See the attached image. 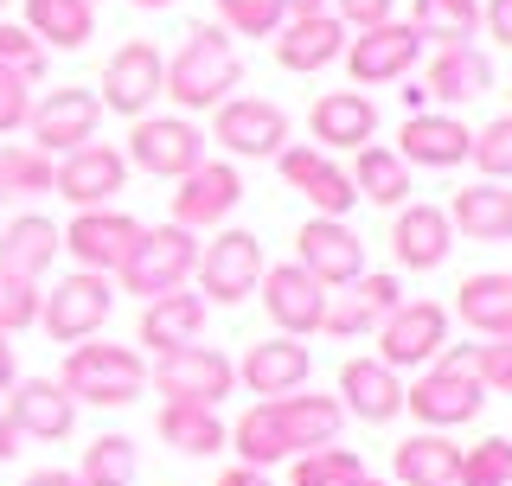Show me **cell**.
Returning a JSON list of instances; mask_svg holds the SVG:
<instances>
[{"instance_id": "6da1fadb", "label": "cell", "mask_w": 512, "mask_h": 486, "mask_svg": "<svg viewBox=\"0 0 512 486\" xmlns=\"http://www.w3.org/2000/svg\"><path fill=\"white\" fill-rule=\"evenodd\" d=\"M237 77H244V64H237V45L224 26H186L180 52L167 58V96L180 103V116H205V109H218L224 96L237 90Z\"/></svg>"}, {"instance_id": "7a4b0ae2", "label": "cell", "mask_w": 512, "mask_h": 486, "mask_svg": "<svg viewBox=\"0 0 512 486\" xmlns=\"http://www.w3.org/2000/svg\"><path fill=\"white\" fill-rule=\"evenodd\" d=\"M404 410L423 429H461V423H474V416L487 410V384H480V371H474V352L442 346L436 359L404 384Z\"/></svg>"}, {"instance_id": "5bb4252c", "label": "cell", "mask_w": 512, "mask_h": 486, "mask_svg": "<svg viewBox=\"0 0 512 486\" xmlns=\"http://www.w3.org/2000/svg\"><path fill=\"white\" fill-rule=\"evenodd\" d=\"M122 186H128V160H122V148H109V141H84V148L58 154V167H52V192L64 205H77V212L116 205Z\"/></svg>"}, {"instance_id": "7bdbcfd3", "label": "cell", "mask_w": 512, "mask_h": 486, "mask_svg": "<svg viewBox=\"0 0 512 486\" xmlns=\"http://www.w3.org/2000/svg\"><path fill=\"white\" fill-rule=\"evenodd\" d=\"M218 7V26L237 32V39H276V26L288 20L282 0H212Z\"/></svg>"}, {"instance_id": "277c9868", "label": "cell", "mask_w": 512, "mask_h": 486, "mask_svg": "<svg viewBox=\"0 0 512 486\" xmlns=\"http://www.w3.org/2000/svg\"><path fill=\"white\" fill-rule=\"evenodd\" d=\"M192 269H199V231H186V224H154V231L135 237V250H128V263L116 269L122 295H173V288L192 282Z\"/></svg>"}, {"instance_id": "ac0fdd59", "label": "cell", "mask_w": 512, "mask_h": 486, "mask_svg": "<svg viewBox=\"0 0 512 486\" xmlns=\"http://www.w3.org/2000/svg\"><path fill=\"white\" fill-rule=\"evenodd\" d=\"M346 39H352V26L333 7L295 13V20L276 26V64H282V71H295V77H314V71H327V64H340Z\"/></svg>"}, {"instance_id": "d590c367", "label": "cell", "mask_w": 512, "mask_h": 486, "mask_svg": "<svg viewBox=\"0 0 512 486\" xmlns=\"http://www.w3.org/2000/svg\"><path fill=\"white\" fill-rule=\"evenodd\" d=\"M160 442L180 448V455H224L231 429H224L218 410H205V403H160Z\"/></svg>"}, {"instance_id": "8d00e7d4", "label": "cell", "mask_w": 512, "mask_h": 486, "mask_svg": "<svg viewBox=\"0 0 512 486\" xmlns=\"http://www.w3.org/2000/svg\"><path fill=\"white\" fill-rule=\"evenodd\" d=\"M352 186H359V199H372V205H404L410 199V167L397 160V148H378V141H365L359 160H352Z\"/></svg>"}, {"instance_id": "484cf974", "label": "cell", "mask_w": 512, "mask_h": 486, "mask_svg": "<svg viewBox=\"0 0 512 486\" xmlns=\"http://www.w3.org/2000/svg\"><path fill=\"white\" fill-rule=\"evenodd\" d=\"M493 90V64L480 45H436V58L423 64V90L416 96H436V103H474V96Z\"/></svg>"}, {"instance_id": "74e56055", "label": "cell", "mask_w": 512, "mask_h": 486, "mask_svg": "<svg viewBox=\"0 0 512 486\" xmlns=\"http://www.w3.org/2000/svg\"><path fill=\"white\" fill-rule=\"evenodd\" d=\"M410 26L423 32V45H474L480 0H410Z\"/></svg>"}, {"instance_id": "ba28073f", "label": "cell", "mask_w": 512, "mask_h": 486, "mask_svg": "<svg viewBox=\"0 0 512 486\" xmlns=\"http://www.w3.org/2000/svg\"><path fill=\"white\" fill-rule=\"evenodd\" d=\"M122 160L154 173V180H180V173H192L205 160V128L192 116H135Z\"/></svg>"}, {"instance_id": "83f0119b", "label": "cell", "mask_w": 512, "mask_h": 486, "mask_svg": "<svg viewBox=\"0 0 512 486\" xmlns=\"http://www.w3.org/2000/svg\"><path fill=\"white\" fill-rule=\"evenodd\" d=\"M276 403V416H282V435H288V461L295 455H308V448H333L340 442V429H346V410H340V397H301V391H288V397H269Z\"/></svg>"}, {"instance_id": "d6a6232c", "label": "cell", "mask_w": 512, "mask_h": 486, "mask_svg": "<svg viewBox=\"0 0 512 486\" xmlns=\"http://www.w3.org/2000/svg\"><path fill=\"white\" fill-rule=\"evenodd\" d=\"M455 314L461 327L480 333V339H512V275L487 269V275H468L455 288Z\"/></svg>"}, {"instance_id": "52a82bcc", "label": "cell", "mask_w": 512, "mask_h": 486, "mask_svg": "<svg viewBox=\"0 0 512 486\" xmlns=\"http://www.w3.org/2000/svg\"><path fill=\"white\" fill-rule=\"evenodd\" d=\"M212 141L231 160H276L288 148V109L269 96H224L212 109Z\"/></svg>"}, {"instance_id": "9c48e42d", "label": "cell", "mask_w": 512, "mask_h": 486, "mask_svg": "<svg viewBox=\"0 0 512 486\" xmlns=\"http://www.w3.org/2000/svg\"><path fill=\"white\" fill-rule=\"evenodd\" d=\"M109 307H116V288H109V275L96 269H71L64 282H52V295L39 301V327L58 339V346H77V339L103 333Z\"/></svg>"}, {"instance_id": "8fae6325", "label": "cell", "mask_w": 512, "mask_h": 486, "mask_svg": "<svg viewBox=\"0 0 512 486\" xmlns=\"http://www.w3.org/2000/svg\"><path fill=\"white\" fill-rule=\"evenodd\" d=\"M160 96H167V58H160L148 39L116 45V58L103 64V96H96V103L135 122V116H154Z\"/></svg>"}, {"instance_id": "8992f818", "label": "cell", "mask_w": 512, "mask_h": 486, "mask_svg": "<svg viewBox=\"0 0 512 486\" xmlns=\"http://www.w3.org/2000/svg\"><path fill=\"white\" fill-rule=\"evenodd\" d=\"M148 384L167 403H205V410H218L237 391V365L218 346H180V352H160L148 365Z\"/></svg>"}, {"instance_id": "30bf717a", "label": "cell", "mask_w": 512, "mask_h": 486, "mask_svg": "<svg viewBox=\"0 0 512 486\" xmlns=\"http://www.w3.org/2000/svg\"><path fill=\"white\" fill-rule=\"evenodd\" d=\"M263 243L256 231H218L212 243H199V295L218 301V307H237L256 295V282H263Z\"/></svg>"}, {"instance_id": "4316f807", "label": "cell", "mask_w": 512, "mask_h": 486, "mask_svg": "<svg viewBox=\"0 0 512 486\" xmlns=\"http://www.w3.org/2000/svg\"><path fill=\"white\" fill-rule=\"evenodd\" d=\"M308 128H314V148H352L359 154L365 141L378 135V103L365 90H327L314 103V116H308Z\"/></svg>"}, {"instance_id": "ab89813d", "label": "cell", "mask_w": 512, "mask_h": 486, "mask_svg": "<svg viewBox=\"0 0 512 486\" xmlns=\"http://www.w3.org/2000/svg\"><path fill=\"white\" fill-rule=\"evenodd\" d=\"M141 474V455L128 435H96V442L84 448V461H77V480L84 486H135Z\"/></svg>"}, {"instance_id": "91938a15", "label": "cell", "mask_w": 512, "mask_h": 486, "mask_svg": "<svg viewBox=\"0 0 512 486\" xmlns=\"http://www.w3.org/2000/svg\"><path fill=\"white\" fill-rule=\"evenodd\" d=\"M346 486H384V480H378V474H352Z\"/></svg>"}, {"instance_id": "cb8c5ba5", "label": "cell", "mask_w": 512, "mask_h": 486, "mask_svg": "<svg viewBox=\"0 0 512 486\" xmlns=\"http://www.w3.org/2000/svg\"><path fill=\"white\" fill-rule=\"evenodd\" d=\"M263 307H269V320H276L288 339H301V333H320L327 288H320L301 263H276V269H263Z\"/></svg>"}, {"instance_id": "44dd1931", "label": "cell", "mask_w": 512, "mask_h": 486, "mask_svg": "<svg viewBox=\"0 0 512 486\" xmlns=\"http://www.w3.org/2000/svg\"><path fill=\"white\" fill-rule=\"evenodd\" d=\"M468 141L474 128L461 116H448V109H416L404 116V135H397V160L404 167H429V173H448L468 160Z\"/></svg>"}, {"instance_id": "b9f144b4", "label": "cell", "mask_w": 512, "mask_h": 486, "mask_svg": "<svg viewBox=\"0 0 512 486\" xmlns=\"http://www.w3.org/2000/svg\"><path fill=\"white\" fill-rule=\"evenodd\" d=\"M352 474H365V467L340 442H333V448H308V455H295V467H288V480H295V486H346Z\"/></svg>"}, {"instance_id": "f1b7e54d", "label": "cell", "mask_w": 512, "mask_h": 486, "mask_svg": "<svg viewBox=\"0 0 512 486\" xmlns=\"http://www.w3.org/2000/svg\"><path fill=\"white\" fill-rule=\"evenodd\" d=\"M205 333V295H186V288H173V295H154L141 307V346L160 352H180V346H199Z\"/></svg>"}, {"instance_id": "f907efd6", "label": "cell", "mask_w": 512, "mask_h": 486, "mask_svg": "<svg viewBox=\"0 0 512 486\" xmlns=\"http://www.w3.org/2000/svg\"><path fill=\"white\" fill-rule=\"evenodd\" d=\"M474 371H480L487 391L512 397V339H487V346H474Z\"/></svg>"}, {"instance_id": "681fc988", "label": "cell", "mask_w": 512, "mask_h": 486, "mask_svg": "<svg viewBox=\"0 0 512 486\" xmlns=\"http://www.w3.org/2000/svg\"><path fill=\"white\" fill-rule=\"evenodd\" d=\"M320 167H327V148H314V141H288V148L276 154V173H282V180L295 186V192L308 186Z\"/></svg>"}, {"instance_id": "9a60e30c", "label": "cell", "mask_w": 512, "mask_h": 486, "mask_svg": "<svg viewBox=\"0 0 512 486\" xmlns=\"http://www.w3.org/2000/svg\"><path fill=\"white\" fill-rule=\"evenodd\" d=\"M404 307V282L397 275H384V269H365L359 282H346L340 295H327V314H320V333H333V339H365V333H378L384 320Z\"/></svg>"}, {"instance_id": "60d3db41", "label": "cell", "mask_w": 512, "mask_h": 486, "mask_svg": "<svg viewBox=\"0 0 512 486\" xmlns=\"http://www.w3.org/2000/svg\"><path fill=\"white\" fill-rule=\"evenodd\" d=\"M455 486H512V442H506V435H487V442L461 448Z\"/></svg>"}, {"instance_id": "6f0895ef", "label": "cell", "mask_w": 512, "mask_h": 486, "mask_svg": "<svg viewBox=\"0 0 512 486\" xmlns=\"http://www.w3.org/2000/svg\"><path fill=\"white\" fill-rule=\"evenodd\" d=\"M13 455H20V429H13L7 410H0V461H13Z\"/></svg>"}, {"instance_id": "94428289", "label": "cell", "mask_w": 512, "mask_h": 486, "mask_svg": "<svg viewBox=\"0 0 512 486\" xmlns=\"http://www.w3.org/2000/svg\"><path fill=\"white\" fill-rule=\"evenodd\" d=\"M135 7H148V13H154V7H173V0H135Z\"/></svg>"}, {"instance_id": "11a10c76", "label": "cell", "mask_w": 512, "mask_h": 486, "mask_svg": "<svg viewBox=\"0 0 512 486\" xmlns=\"http://www.w3.org/2000/svg\"><path fill=\"white\" fill-rule=\"evenodd\" d=\"M218 486H269V474H263V467H244V461H237V467H224V474H218Z\"/></svg>"}, {"instance_id": "ee69618b", "label": "cell", "mask_w": 512, "mask_h": 486, "mask_svg": "<svg viewBox=\"0 0 512 486\" xmlns=\"http://www.w3.org/2000/svg\"><path fill=\"white\" fill-rule=\"evenodd\" d=\"M468 160L480 167V180H512V109H506V116H493L487 128H474Z\"/></svg>"}, {"instance_id": "db71d44e", "label": "cell", "mask_w": 512, "mask_h": 486, "mask_svg": "<svg viewBox=\"0 0 512 486\" xmlns=\"http://www.w3.org/2000/svg\"><path fill=\"white\" fill-rule=\"evenodd\" d=\"M13 384H20V359H13V339L0 333V397H7Z\"/></svg>"}, {"instance_id": "836d02e7", "label": "cell", "mask_w": 512, "mask_h": 486, "mask_svg": "<svg viewBox=\"0 0 512 486\" xmlns=\"http://www.w3.org/2000/svg\"><path fill=\"white\" fill-rule=\"evenodd\" d=\"M26 32L45 52H77L96 39V7L90 0H26Z\"/></svg>"}, {"instance_id": "603a6c76", "label": "cell", "mask_w": 512, "mask_h": 486, "mask_svg": "<svg viewBox=\"0 0 512 486\" xmlns=\"http://www.w3.org/2000/svg\"><path fill=\"white\" fill-rule=\"evenodd\" d=\"M340 410L359 416V423H397L404 416V371H391L372 352V359H346L340 365Z\"/></svg>"}, {"instance_id": "680465c9", "label": "cell", "mask_w": 512, "mask_h": 486, "mask_svg": "<svg viewBox=\"0 0 512 486\" xmlns=\"http://www.w3.org/2000/svg\"><path fill=\"white\" fill-rule=\"evenodd\" d=\"M320 7H327V0H282V13H288V20H295V13H320Z\"/></svg>"}, {"instance_id": "d4e9b609", "label": "cell", "mask_w": 512, "mask_h": 486, "mask_svg": "<svg viewBox=\"0 0 512 486\" xmlns=\"http://www.w3.org/2000/svg\"><path fill=\"white\" fill-rule=\"evenodd\" d=\"M237 384H250V397H288V391H308V346L301 339H256L237 365Z\"/></svg>"}, {"instance_id": "6125c7cd", "label": "cell", "mask_w": 512, "mask_h": 486, "mask_svg": "<svg viewBox=\"0 0 512 486\" xmlns=\"http://www.w3.org/2000/svg\"><path fill=\"white\" fill-rule=\"evenodd\" d=\"M0 13H7V0H0Z\"/></svg>"}, {"instance_id": "9f6ffc18", "label": "cell", "mask_w": 512, "mask_h": 486, "mask_svg": "<svg viewBox=\"0 0 512 486\" xmlns=\"http://www.w3.org/2000/svg\"><path fill=\"white\" fill-rule=\"evenodd\" d=\"M20 486H84L77 474H64V467H39V474H26Z\"/></svg>"}, {"instance_id": "f35d334b", "label": "cell", "mask_w": 512, "mask_h": 486, "mask_svg": "<svg viewBox=\"0 0 512 486\" xmlns=\"http://www.w3.org/2000/svg\"><path fill=\"white\" fill-rule=\"evenodd\" d=\"M52 154H39L32 141H0V199H32L52 192Z\"/></svg>"}, {"instance_id": "7402d4cb", "label": "cell", "mask_w": 512, "mask_h": 486, "mask_svg": "<svg viewBox=\"0 0 512 486\" xmlns=\"http://www.w3.org/2000/svg\"><path fill=\"white\" fill-rule=\"evenodd\" d=\"M448 250H455V224H448L442 205H397V218H391V256H397V269H410V275H429V269H442L448 263Z\"/></svg>"}, {"instance_id": "4fadbf2b", "label": "cell", "mask_w": 512, "mask_h": 486, "mask_svg": "<svg viewBox=\"0 0 512 486\" xmlns=\"http://www.w3.org/2000/svg\"><path fill=\"white\" fill-rule=\"evenodd\" d=\"M96 128H103V103H96V90H45L32 96V116H26V135L39 154H71L96 141Z\"/></svg>"}, {"instance_id": "f6af8a7d", "label": "cell", "mask_w": 512, "mask_h": 486, "mask_svg": "<svg viewBox=\"0 0 512 486\" xmlns=\"http://www.w3.org/2000/svg\"><path fill=\"white\" fill-rule=\"evenodd\" d=\"M301 199L314 205V218H346L352 205H359V186H352V173H346V167H333V160H327V167H320L314 180L301 186Z\"/></svg>"}, {"instance_id": "5b68a950", "label": "cell", "mask_w": 512, "mask_h": 486, "mask_svg": "<svg viewBox=\"0 0 512 486\" xmlns=\"http://www.w3.org/2000/svg\"><path fill=\"white\" fill-rule=\"evenodd\" d=\"M423 58V32L410 20H378V26H359L346 39L340 64L352 71V90H378V84H397V77L416 71Z\"/></svg>"}, {"instance_id": "e0dca14e", "label": "cell", "mask_w": 512, "mask_h": 486, "mask_svg": "<svg viewBox=\"0 0 512 486\" xmlns=\"http://www.w3.org/2000/svg\"><path fill=\"white\" fill-rule=\"evenodd\" d=\"M237 205H244V173H237L231 160H199L192 173H180L173 224H186V231H218Z\"/></svg>"}, {"instance_id": "d6986e66", "label": "cell", "mask_w": 512, "mask_h": 486, "mask_svg": "<svg viewBox=\"0 0 512 486\" xmlns=\"http://www.w3.org/2000/svg\"><path fill=\"white\" fill-rule=\"evenodd\" d=\"M295 263L314 275L320 288H346L365 275V243L346 231V218H308L295 237Z\"/></svg>"}, {"instance_id": "7c38bea8", "label": "cell", "mask_w": 512, "mask_h": 486, "mask_svg": "<svg viewBox=\"0 0 512 486\" xmlns=\"http://www.w3.org/2000/svg\"><path fill=\"white\" fill-rule=\"evenodd\" d=\"M148 231L141 218L116 212V205H90V212H77L71 224H64V256H71L77 269H96V275H116L128 263V250H135V237Z\"/></svg>"}, {"instance_id": "816d5d0a", "label": "cell", "mask_w": 512, "mask_h": 486, "mask_svg": "<svg viewBox=\"0 0 512 486\" xmlns=\"http://www.w3.org/2000/svg\"><path fill=\"white\" fill-rule=\"evenodd\" d=\"M327 7L340 13V20H346L352 32H359V26H378V20H391V7H397V0H327Z\"/></svg>"}, {"instance_id": "4dcf8cb0", "label": "cell", "mask_w": 512, "mask_h": 486, "mask_svg": "<svg viewBox=\"0 0 512 486\" xmlns=\"http://www.w3.org/2000/svg\"><path fill=\"white\" fill-rule=\"evenodd\" d=\"M448 224H455L468 243H512V192L500 180L461 186L455 205H448Z\"/></svg>"}, {"instance_id": "f546056e", "label": "cell", "mask_w": 512, "mask_h": 486, "mask_svg": "<svg viewBox=\"0 0 512 486\" xmlns=\"http://www.w3.org/2000/svg\"><path fill=\"white\" fill-rule=\"evenodd\" d=\"M64 250L58 224L39 218V212H20L0 231V275H20V282H39V275H52V256Z\"/></svg>"}, {"instance_id": "bcb514c9", "label": "cell", "mask_w": 512, "mask_h": 486, "mask_svg": "<svg viewBox=\"0 0 512 486\" xmlns=\"http://www.w3.org/2000/svg\"><path fill=\"white\" fill-rule=\"evenodd\" d=\"M39 301H45V288L39 282H20V275H0V333H26V327H39Z\"/></svg>"}, {"instance_id": "3957f363", "label": "cell", "mask_w": 512, "mask_h": 486, "mask_svg": "<svg viewBox=\"0 0 512 486\" xmlns=\"http://www.w3.org/2000/svg\"><path fill=\"white\" fill-rule=\"evenodd\" d=\"M58 384L71 391L77 403H96V410H122V403H135L148 391V359H141L135 346H84L77 339L71 352H64V371Z\"/></svg>"}, {"instance_id": "f5cc1de1", "label": "cell", "mask_w": 512, "mask_h": 486, "mask_svg": "<svg viewBox=\"0 0 512 486\" xmlns=\"http://www.w3.org/2000/svg\"><path fill=\"white\" fill-rule=\"evenodd\" d=\"M480 32L512 52V0H480Z\"/></svg>"}, {"instance_id": "e575fe53", "label": "cell", "mask_w": 512, "mask_h": 486, "mask_svg": "<svg viewBox=\"0 0 512 486\" xmlns=\"http://www.w3.org/2000/svg\"><path fill=\"white\" fill-rule=\"evenodd\" d=\"M224 448H237V461L244 467H276V461H288V435H282V416H276V403L269 397H256L244 416L231 423V442Z\"/></svg>"}, {"instance_id": "1f68e13d", "label": "cell", "mask_w": 512, "mask_h": 486, "mask_svg": "<svg viewBox=\"0 0 512 486\" xmlns=\"http://www.w3.org/2000/svg\"><path fill=\"white\" fill-rule=\"evenodd\" d=\"M455 474H461V448L448 442V429L404 435L391 448V480H404V486H455Z\"/></svg>"}, {"instance_id": "be15d7a7", "label": "cell", "mask_w": 512, "mask_h": 486, "mask_svg": "<svg viewBox=\"0 0 512 486\" xmlns=\"http://www.w3.org/2000/svg\"><path fill=\"white\" fill-rule=\"evenodd\" d=\"M90 7H96V0H90Z\"/></svg>"}, {"instance_id": "7dc6e473", "label": "cell", "mask_w": 512, "mask_h": 486, "mask_svg": "<svg viewBox=\"0 0 512 486\" xmlns=\"http://www.w3.org/2000/svg\"><path fill=\"white\" fill-rule=\"evenodd\" d=\"M0 64H7V71H20L26 84H39V77H45V45L32 39L26 26L0 20Z\"/></svg>"}, {"instance_id": "ffe728a7", "label": "cell", "mask_w": 512, "mask_h": 486, "mask_svg": "<svg viewBox=\"0 0 512 486\" xmlns=\"http://www.w3.org/2000/svg\"><path fill=\"white\" fill-rule=\"evenodd\" d=\"M7 423L20 429V442H64L77 429V397L58 378H20L7 391Z\"/></svg>"}, {"instance_id": "c3c4849f", "label": "cell", "mask_w": 512, "mask_h": 486, "mask_svg": "<svg viewBox=\"0 0 512 486\" xmlns=\"http://www.w3.org/2000/svg\"><path fill=\"white\" fill-rule=\"evenodd\" d=\"M32 90H39V84H26L20 71H7V64H0V135L26 128V116H32Z\"/></svg>"}, {"instance_id": "2e32d148", "label": "cell", "mask_w": 512, "mask_h": 486, "mask_svg": "<svg viewBox=\"0 0 512 486\" xmlns=\"http://www.w3.org/2000/svg\"><path fill=\"white\" fill-rule=\"evenodd\" d=\"M372 339H378V359L391 371H423L448 346V307L442 301H404Z\"/></svg>"}]
</instances>
